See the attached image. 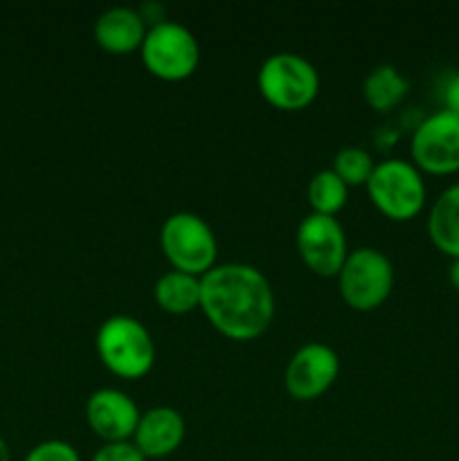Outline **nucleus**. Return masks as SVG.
Instances as JSON below:
<instances>
[{
	"label": "nucleus",
	"mask_w": 459,
	"mask_h": 461,
	"mask_svg": "<svg viewBox=\"0 0 459 461\" xmlns=\"http://www.w3.org/2000/svg\"><path fill=\"white\" fill-rule=\"evenodd\" d=\"M140 54L144 68L153 77L162 81H183L198 68L201 45L189 27L166 18L148 27Z\"/></svg>",
	"instance_id": "0eeeda50"
},
{
	"label": "nucleus",
	"mask_w": 459,
	"mask_h": 461,
	"mask_svg": "<svg viewBox=\"0 0 459 461\" xmlns=\"http://www.w3.org/2000/svg\"><path fill=\"white\" fill-rule=\"evenodd\" d=\"M410 93V79L392 63L372 68L363 81L364 102L378 113H387L399 106Z\"/></svg>",
	"instance_id": "dca6fc26"
},
{
	"label": "nucleus",
	"mask_w": 459,
	"mask_h": 461,
	"mask_svg": "<svg viewBox=\"0 0 459 461\" xmlns=\"http://www.w3.org/2000/svg\"><path fill=\"white\" fill-rule=\"evenodd\" d=\"M90 461H147V457L135 448L133 441H120V444H104Z\"/></svg>",
	"instance_id": "aec40b11"
},
{
	"label": "nucleus",
	"mask_w": 459,
	"mask_h": 461,
	"mask_svg": "<svg viewBox=\"0 0 459 461\" xmlns=\"http://www.w3.org/2000/svg\"><path fill=\"white\" fill-rule=\"evenodd\" d=\"M374 162L372 153L363 147H345L333 156L331 169L342 178L346 187H358V185H367L369 176H372Z\"/></svg>",
	"instance_id": "a211bd4d"
},
{
	"label": "nucleus",
	"mask_w": 459,
	"mask_h": 461,
	"mask_svg": "<svg viewBox=\"0 0 459 461\" xmlns=\"http://www.w3.org/2000/svg\"><path fill=\"white\" fill-rule=\"evenodd\" d=\"M99 360L115 376L138 381L147 376L156 363V342L151 331L133 315H111L94 336Z\"/></svg>",
	"instance_id": "f03ea898"
},
{
	"label": "nucleus",
	"mask_w": 459,
	"mask_h": 461,
	"mask_svg": "<svg viewBox=\"0 0 459 461\" xmlns=\"http://www.w3.org/2000/svg\"><path fill=\"white\" fill-rule=\"evenodd\" d=\"M340 295L354 311H374L385 304L394 288V266L378 248H356L338 273Z\"/></svg>",
	"instance_id": "423d86ee"
},
{
	"label": "nucleus",
	"mask_w": 459,
	"mask_h": 461,
	"mask_svg": "<svg viewBox=\"0 0 459 461\" xmlns=\"http://www.w3.org/2000/svg\"><path fill=\"white\" fill-rule=\"evenodd\" d=\"M153 297L166 313H192L194 309H201V277L183 273V270H169L158 277Z\"/></svg>",
	"instance_id": "2eb2a0df"
},
{
	"label": "nucleus",
	"mask_w": 459,
	"mask_h": 461,
	"mask_svg": "<svg viewBox=\"0 0 459 461\" xmlns=\"http://www.w3.org/2000/svg\"><path fill=\"white\" fill-rule=\"evenodd\" d=\"M448 282L453 284V286L459 291V257H457V259H450V266H448Z\"/></svg>",
	"instance_id": "4be33fe9"
},
{
	"label": "nucleus",
	"mask_w": 459,
	"mask_h": 461,
	"mask_svg": "<svg viewBox=\"0 0 459 461\" xmlns=\"http://www.w3.org/2000/svg\"><path fill=\"white\" fill-rule=\"evenodd\" d=\"M22 461H81L79 450L63 439H48L36 444Z\"/></svg>",
	"instance_id": "6ab92c4d"
},
{
	"label": "nucleus",
	"mask_w": 459,
	"mask_h": 461,
	"mask_svg": "<svg viewBox=\"0 0 459 461\" xmlns=\"http://www.w3.org/2000/svg\"><path fill=\"white\" fill-rule=\"evenodd\" d=\"M364 187L376 210L392 221H410L426 207L428 187L423 174L403 158L376 162Z\"/></svg>",
	"instance_id": "7ed1b4c3"
},
{
	"label": "nucleus",
	"mask_w": 459,
	"mask_h": 461,
	"mask_svg": "<svg viewBox=\"0 0 459 461\" xmlns=\"http://www.w3.org/2000/svg\"><path fill=\"white\" fill-rule=\"evenodd\" d=\"M201 311L230 340H255L274 318V293L250 264H216L201 277Z\"/></svg>",
	"instance_id": "f257e3e1"
},
{
	"label": "nucleus",
	"mask_w": 459,
	"mask_h": 461,
	"mask_svg": "<svg viewBox=\"0 0 459 461\" xmlns=\"http://www.w3.org/2000/svg\"><path fill=\"white\" fill-rule=\"evenodd\" d=\"M184 430H187L184 419L178 410L169 405H158L142 412L130 441L147 459H162L180 448Z\"/></svg>",
	"instance_id": "f8f14e48"
},
{
	"label": "nucleus",
	"mask_w": 459,
	"mask_h": 461,
	"mask_svg": "<svg viewBox=\"0 0 459 461\" xmlns=\"http://www.w3.org/2000/svg\"><path fill=\"white\" fill-rule=\"evenodd\" d=\"M259 93L279 111H302L320 93V75L313 63L295 52H274L256 72Z\"/></svg>",
	"instance_id": "20e7f679"
},
{
	"label": "nucleus",
	"mask_w": 459,
	"mask_h": 461,
	"mask_svg": "<svg viewBox=\"0 0 459 461\" xmlns=\"http://www.w3.org/2000/svg\"><path fill=\"white\" fill-rule=\"evenodd\" d=\"M297 252L302 261L320 277H338L346 255L345 228L336 216L310 212L300 221L295 232Z\"/></svg>",
	"instance_id": "1a4fd4ad"
},
{
	"label": "nucleus",
	"mask_w": 459,
	"mask_h": 461,
	"mask_svg": "<svg viewBox=\"0 0 459 461\" xmlns=\"http://www.w3.org/2000/svg\"><path fill=\"white\" fill-rule=\"evenodd\" d=\"M140 417L142 412L138 403L126 392L115 387H102L86 401V421L104 444L133 439Z\"/></svg>",
	"instance_id": "9b49d317"
},
{
	"label": "nucleus",
	"mask_w": 459,
	"mask_h": 461,
	"mask_svg": "<svg viewBox=\"0 0 459 461\" xmlns=\"http://www.w3.org/2000/svg\"><path fill=\"white\" fill-rule=\"evenodd\" d=\"M441 99H444L446 111L459 115V70L446 79L444 90H441Z\"/></svg>",
	"instance_id": "412c9836"
},
{
	"label": "nucleus",
	"mask_w": 459,
	"mask_h": 461,
	"mask_svg": "<svg viewBox=\"0 0 459 461\" xmlns=\"http://www.w3.org/2000/svg\"><path fill=\"white\" fill-rule=\"evenodd\" d=\"M412 162L418 171L432 176H450L459 171V115L441 111L418 122L412 133Z\"/></svg>",
	"instance_id": "6e6552de"
},
{
	"label": "nucleus",
	"mask_w": 459,
	"mask_h": 461,
	"mask_svg": "<svg viewBox=\"0 0 459 461\" xmlns=\"http://www.w3.org/2000/svg\"><path fill=\"white\" fill-rule=\"evenodd\" d=\"M148 25L140 9L111 7L94 21V41L111 54H129L142 48Z\"/></svg>",
	"instance_id": "ddd939ff"
},
{
	"label": "nucleus",
	"mask_w": 459,
	"mask_h": 461,
	"mask_svg": "<svg viewBox=\"0 0 459 461\" xmlns=\"http://www.w3.org/2000/svg\"><path fill=\"white\" fill-rule=\"evenodd\" d=\"M346 198H349V187L333 169H322L310 176L309 203L313 212L336 216L346 205Z\"/></svg>",
	"instance_id": "f3484780"
},
{
	"label": "nucleus",
	"mask_w": 459,
	"mask_h": 461,
	"mask_svg": "<svg viewBox=\"0 0 459 461\" xmlns=\"http://www.w3.org/2000/svg\"><path fill=\"white\" fill-rule=\"evenodd\" d=\"M428 234L435 248L450 259L459 257V183L446 187L435 198L428 214Z\"/></svg>",
	"instance_id": "4468645a"
},
{
	"label": "nucleus",
	"mask_w": 459,
	"mask_h": 461,
	"mask_svg": "<svg viewBox=\"0 0 459 461\" xmlns=\"http://www.w3.org/2000/svg\"><path fill=\"white\" fill-rule=\"evenodd\" d=\"M0 461H12V453H9V446L3 437H0Z\"/></svg>",
	"instance_id": "5701e85b"
},
{
	"label": "nucleus",
	"mask_w": 459,
	"mask_h": 461,
	"mask_svg": "<svg viewBox=\"0 0 459 461\" xmlns=\"http://www.w3.org/2000/svg\"><path fill=\"white\" fill-rule=\"evenodd\" d=\"M160 248L174 270L202 277L216 266L219 243L212 225L194 212H174L160 228Z\"/></svg>",
	"instance_id": "39448f33"
},
{
	"label": "nucleus",
	"mask_w": 459,
	"mask_h": 461,
	"mask_svg": "<svg viewBox=\"0 0 459 461\" xmlns=\"http://www.w3.org/2000/svg\"><path fill=\"white\" fill-rule=\"evenodd\" d=\"M340 356L324 342H306L291 356L284 374L286 392L295 401H315L336 383Z\"/></svg>",
	"instance_id": "9d476101"
}]
</instances>
